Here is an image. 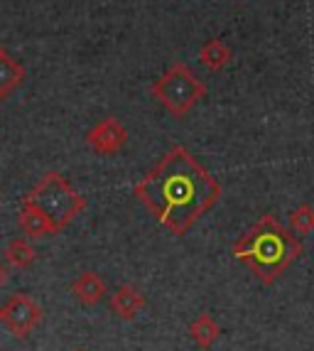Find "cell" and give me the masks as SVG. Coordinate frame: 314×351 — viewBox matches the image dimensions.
Returning a JSON list of instances; mask_svg holds the SVG:
<instances>
[{"instance_id": "cell-1", "label": "cell", "mask_w": 314, "mask_h": 351, "mask_svg": "<svg viewBox=\"0 0 314 351\" xmlns=\"http://www.w3.org/2000/svg\"><path fill=\"white\" fill-rule=\"evenodd\" d=\"M135 199L175 236L206 217L221 199V184L182 145H175L133 187Z\"/></svg>"}, {"instance_id": "cell-2", "label": "cell", "mask_w": 314, "mask_h": 351, "mask_svg": "<svg viewBox=\"0 0 314 351\" xmlns=\"http://www.w3.org/2000/svg\"><path fill=\"white\" fill-rule=\"evenodd\" d=\"M300 256L302 241L287 231L273 214L261 217L233 243V258L243 263L263 285H273Z\"/></svg>"}, {"instance_id": "cell-3", "label": "cell", "mask_w": 314, "mask_h": 351, "mask_svg": "<svg viewBox=\"0 0 314 351\" xmlns=\"http://www.w3.org/2000/svg\"><path fill=\"white\" fill-rule=\"evenodd\" d=\"M25 199L32 202L35 206H40L47 217L52 219L57 231H64L86 209V197H82V194L76 192L69 184V180L62 177L59 172H47L35 187L29 189V194Z\"/></svg>"}, {"instance_id": "cell-4", "label": "cell", "mask_w": 314, "mask_h": 351, "mask_svg": "<svg viewBox=\"0 0 314 351\" xmlns=\"http://www.w3.org/2000/svg\"><path fill=\"white\" fill-rule=\"evenodd\" d=\"M150 94L175 118H184L206 96V86L184 62H175L157 82H152Z\"/></svg>"}, {"instance_id": "cell-5", "label": "cell", "mask_w": 314, "mask_h": 351, "mask_svg": "<svg viewBox=\"0 0 314 351\" xmlns=\"http://www.w3.org/2000/svg\"><path fill=\"white\" fill-rule=\"evenodd\" d=\"M42 322V307L25 293L12 295L3 307H0V324L12 334V337H27L37 324Z\"/></svg>"}, {"instance_id": "cell-6", "label": "cell", "mask_w": 314, "mask_h": 351, "mask_svg": "<svg viewBox=\"0 0 314 351\" xmlns=\"http://www.w3.org/2000/svg\"><path fill=\"white\" fill-rule=\"evenodd\" d=\"M84 141H86V145L96 155H116L128 143V130H125V125L118 118L108 116L104 121H99L91 130H86Z\"/></svg>"}, {"instance_id": "cell-7", "label": "cell", "mask_w": 314, "mask_h": 351, "mask_svg": "<svg viewBox=\"0 0 314 351\" xmlns=\"http://www.w3.org/2000/svg\"><path fill=\"white\" fill-rule=\"evenodd\" d=\"M18 223H20V231L25 236H29V239H45V236L59 234L57 226L52 223V219L47 217L40 206H35L27 199H23V204H20Z\"/></svg>"}, {"instance_id": "cell-8", "label": "cell", "mask_w": 314, "mask_h": 351, "mask_svg": "<svg viewBox=\"0 0 314 351\" xmlns=\"http://www.w3.org/2000/svg\"><path fill=\"white\" fill-rule=\"evenodd\" d=\"M108 307H111V312L118 317V319L133 322L135 317L143 312V307H145V295L140 293L135 285L125 282V285H121L116 293L111 295V300H108Z\"/></svg>"}, {"instance_id": "cell-9", "label": "cell", "mask_w": 314, "mask_h": 351, "mask_svg": "<svg viewBox=\"0 0 314 351\" xmlns=\"http://www.w3.org/2000/svg\"><path fill=\"white\" fill-rule=\"evenodd\" d=\"M69 290H71V295L82 304H86V307L99 304L101 300L106 298V293H108L104 278H101L99 273H93V270H86V273H82L76 280H71Z\"/></svg>"}, {"instance_id": "cell-10", "label": "cell", "mask_w": 314, "mask_h": 351, "mask_svg": "<svg viewBox=\"0 0 314 351\" xmlns=\"http://www.w3.org/2000/svg\"><path fill=\"white\" fill-rule=\"evenodd\" d=\"M25 84V66L10 54H0V101L10 99L12 91H18Z\"/></svg>"}, {"instance_id": "cell-11", "label": "cell", "mask_w": 314, "mask_h": 351, "mask_svg": "<svg viewBox=\"0 0 314 351\" xmlns=\"http://www.w3.org/2000/svg\"><path fill=\"white\" fill-rule=\"evenodd\" d=\"M199 62H202L204 69L221 71L231 62V47L224 40H219V37H211V40H206L199 47Z\"/></svg>"}, {"instance_id": "cell-12", "label": "cell", "mask_w": 314, "mask_h": 351, "mask_svg": "<svg viewBox=\"0 0 314 351\" xmlns=\"http://www.w3.org/2000/svg\"><path fill=\"white\" fill-rule=\"evenodd\" d=\"M189 337L199 349H211L221 337V327L216 324L211 315H199L192 324H189Z\"/></svg>"}, {"instance_id": "cell-13", "label": "cell", "mask_w": 314, "mask_h": 351, "mask_svg": "<svg viewBox=\"0 0 314 351\" xmlns=\"http://www.w3.org/2000/svg\"><path fill=\"white\" fill-rule=\"evenodd\" d=\"M3 256H5V263L10 265V268L25 270V268H29V265L35 263L37 251L32 248V243H29V241L12 239L10 243L5 246V251H3Z\"/></svg>"}, {"instance_id": "cell-14", "label": "cell", "mask_w": 314, "mask_h": 351, "mask_svg": "<svg viewBox=\"0 0 314 351\" xmlns=\"http://www.w3.org/2000/svg\"><path fill=\"white\" fill-rule=\"evenodd\" d=\"M290 226L297 236H307L314 231V206L309 204H300L295 211L290 214Z\"/></svg>"}, {"instance_id": "cell-15", "label": "cell", "mask_w": 314, "mask_h": 351, "mask_svg": "<svg viewBox=\"0 0 314 351\" xmlns=\"http://www.w3.org/2000/svg\"><path fill=\"white\" fill-rule=\"evenodd\" d=\"M3 282H5V268L0 265V287H3Z\"/></svg>"}, {"instance_id": "cell-16", "label": "cell", "mask_w": 314, "mask_h": 351, "mask_svg": "<svg viewBox=\"0 0 314 351\" xmlns=\"http://www.w3.org/2000/svg\"><path fill=\"white\" fill-rule=\"evenodd\" d=\"M0 54H5V49H3V45H0Z\"/></svg>"}, {"instance_id": "cell-17", "label": "cell", "mask_w": 314, "mask_h": 351, "mask_svg": "<svg viewBox=\"0 0 314 351\" xmlns=\"http://www.w3.org/2000/svg\"><path fill=\"white\" fill-rule=\"evenodd\" d=\"M76 351H84V349H76Z\"/></svg>"}]
</instances>
